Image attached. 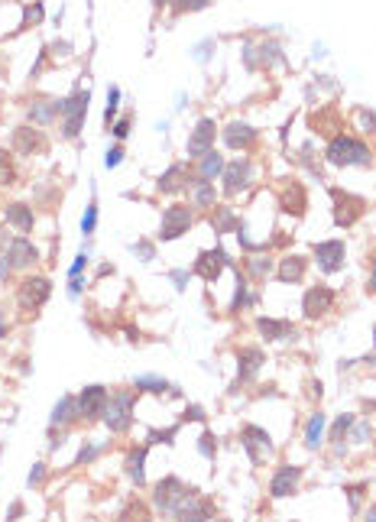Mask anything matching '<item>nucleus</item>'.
Masks as SVG:
<instances>
[{"label":"nucleus","mask_w":376,"mask_h":522,"mask_svg":"<svg viewBox=\"0 0 376 522\" xmlns=\"http://www.w3.org/2000/svg\"><path fill=\"white\" fill-rule=\"evenodd\" d=\"M324 156H328L331 166H370L373 162L367 143H360V140H353V137H334L328 143V153Z\"/></svg>","instance_id":"f257e3e1"},{"label":"nucleus","mask_w":376,"mask_h":522,"mask_svg":"<svg viewBox=\"0 0 376 522\" xmlns=\"http://www.w3.org/2000/svg\"><path fill=\"white\" fill-rule=\"evenodd\" d=\"M88 101H91V94L88 91H75L69 101H62V130H65V137L75 140L78 133H81V123H85V114H88Z\"/></svg>","instance_id":"f03ea898"},{"label":"nucleus","mask_w":376,"mask_h":522,"mask_svg":"<svg viewBox=\"0 0 376 522\" xmlns=\"http://www.w3.org/2000/svg\"><path fill=\"white\" fill-rule=\"evenodd\" d=\"M104 422H108L110 431H127L133 422V396L130 392H114L108 399V409H104Z\"/></svg>","instance_id":"7ed1b4c3"},{"label":"nucleus","mask_w":376,"mask_h":522,"mask_svg":"<svg viewBox=\"0 0 376 522\" xmlns=\"http://www.w3.org/2000/svg\"><path fill=\"white\" fill-rule=\"evenodd\" d=\"M52 295V283L46 276H30L20 283V292H16V302L23 312H36L39 305H46V299Z\"/></svg>","instance_id":"20e7f679"},{"label":"nucleus","mask_w":376,"mask_h":522,"mask_svg":"<svg viewBox=\"0 0 376 522\" xmlns=\"http://www.w3.org/2000/svg\"><path fill=\"white\" fill-rule=\"evenodd\" d=\"M188 227H192V211H188V205H172V208H166V211H162V227H159V237L162 240L182 237Z\"/></svg>","instance_id":"39448f33"},{"label":"nucleus","mask_w":376,"mask_h":522,"mask_svg":"<svg viewBox=\"0 0 376 522\" xmlns=\"http://www.w3.org/2000/svg\"><path fill=\"white\" fill-rule=\"evenodd\" d=\"M188 493H195V490H188V487H185L178 477H166V480H159L153 499H156V506H159L162 513H176L178 503H182Z\"/></svg>","instance_id":"423d86ee"},{"label":"nucleus","mask_w":376,"mask_h":522,"mask_svg":"<svg viewBox=\"0 0 376 522\" xmlns=\"http://www.w3.org/2000/svg\"><path fill=\"white\" fill-rule=\"evenodd\" d=\"M331 198H334V221L341 224V227H351L357 217L363 215V208H367V201L357 198V195H347V192H331Z\"/></svg>","instance_id":"0eeeda50"},{"label":"nucleus","mask_w":376,"mask_h":522,"mask_svg":"<svg viewBox=\"0 0 376 522\" xmlns=\"http://www.w3.org/2000/svg\"><path fill=\"white\" fill-rule=\"evenodd\" d=\"M108 399H110V396H108L104 386H85L81 396H78V412H81V419H88V422L101 419L104 409H108Z\"/></svg>","instance_id":"6e6552de"},{"label":"nucleus","mask_w":376,"mask_h":522,"mask_svg":"<svg viewBox=\"0 0 376 522\" xmlns=\"http://www.w3.org/2000/svg\"><path fill=\"white\" fill-rule=\"evenodd\" d=\"M221 176H224V192L237 195L250 185V178H253V166H250V159H234V162L224 166Z\"/></svg>","instance_id":"1a4fd4ad"},{"label":"nucleus","mask_w":376,"mask_h":522,"mask_svg":"<svg viewBox=\"0 0 376 522\" xmlns=\"http://www.w3.org/2000/svg\"><path fill=\"white\" fill-rule=\"evenodd\" d=\"M240 441H244L246 454H250V461L260 464L263 458H269L273 454V438H269V431L256 429V425H246L244 435H240Z\"/></svg>","instance_id":"9d476101"},{"label":"nucleus","mask_w":376,"mask_h":522,"mask_svg":"<svg viewBox=\"0 0 376 522\" xmlns=\"http://www.w3.org/2000/svg\"><path fill=\"white\" fill-rule=\"evenodd\" d=\"M215 120H198V127H195L192 130V137H188V156H192V159H201V156L205 153H211V149H215Z\"/></svg>","instance_id":"9b49d317"},{"label":"nucleus","mask_w":376,"mask_h":522,"mask_svg":"<svg viewBox=\"0 0 376 522\" xmlns=\"http://www.w3.org/2000/svg\"><path fill=\"white\" fill-rule=\"evenodd\" d=\"M299 480H302V467H295V464H283V467L276 470V477H273V484H269V497L273 499L289 497V493H295Z\"/></svg>","instance_id":"f8f14e48"},{"label":"nucleus","mask_w":376,"mask_h":522,"mask_svg":"<svg viewBox=\"0 0 376 522\" xmlns=\"http://www.w3.org/2000/svg\"><path fill=\"white\" fill-rule=\"evenodd\" d=\"M224 266H231V260H227L224 250H205V254L198 256V263H195V273H198L205 283H215L224 273Z\"/></svg>","instance_id":"ddd939ff"},{"label":"nucleus","mask_w":376,"mask_h":522,"mask_svg":"<svg viewBox=\"0 0 376 522\" xmlns=\"http://www.w3.org/2000/svg\"><path fill=\"white\" fill-rule=\"evenodd\" d=\"M331 305H334V292H331L328 285H315V289H308L305 292V302H302V308H305V318L328 315Z\"/></svg>","instance_id":"4468645a"},{"label":"nucleus","mask_w":376,"mask_h":522,"mask_svg":"<svg viewBox=\"0 0 376 522\" xmlns=\"http://www.w3.org/2000/svg\"><path fill=\"white\" fill-rule=\"evenodd\" d=\"M4 260L10 263V269H26V266H33V263L39 260V254L26 237H16V240L7 244V256H4Z\"/></svg>","instance_id":"2eb2a0df"},{"label":"nucleus","mask_w":376,"mask_h":522,"mask_svg":"<svg viewBox=\"0 0 376 522\" xmlns=\"http://www.w3.org/2000/svg\"><path fill=\"white\" fill-rule=\"evenodd\" d=\"M263 363H266V357H263L260 347H244V351L237 353V386L246 383V380H253Z\"/></svg>","instance_id":"dca6fc26"},{"label":"nucleus","mask_w":376,"mask_h":522,"mask_svg":"<svg viewBox=\"0 0 376 522\" xmlns=\"http://www.w3.org/2000/svg\"><path fill=\"white\" fill-rule=\"evenodd\" d=\"M315 260L321 263V269L338 273L341 263H344V244H341V240H324V244H315Z\"/></svg>","instance_id":"f3484780"},{"label":"nucleus","mask_w":376,"mask_h":522,"mask_svg":"<svg viewBox=\"0 0 376 522\" xmlns=\"http://www.w3.org/2000/svg\"><path fill=\"white\" fill-rule=\"evenodd\" d=\"M172 516H178V519H211V516H215V506L205 503V499H198L195 493H188Z\"/></svg>","instance_id":"a211bd4d"},{"label":"nucleus","mask_w":376,"mask_h":522,"mask_svg":"<svg viewBox=\"0 0 376 522\" xmlns=\"http://www.w3.org/2000/svg\"><path fill=\"white\" fill-rule=\"evenodd\" d=\"M256 140V130L250 127V123H240V120H234L227 130H224V143L231 146V149H246V146L253 143Z\"/></svg>","instance_id":"6ab92c4d"},{"label":"nucleus","mask_w":376,"mask_h":522,"mask_svg":"<svg viewBox=\"0 0 376 522\" xmlns=\"http://www.w3.org/2000/svg\"><path fill=\"white\" fill-rule=\"evenodd\" d=\"M13 146L20 149V153H39V149H46V140H42V133H39V130L20 127V130L13 133Z\"/></svg>","instance_id":"aec40b11"},{"label":"nucleus","mask_w":376,"mask_h":522,"mask_svg":"<svg viewBox=\"0 0 376 522\" xmlns=\"http://www.w3.org/2000/svg\"><path fill=\"white\" fill-rule=\"evenodd\" d=\"M256 328H260V334L266 341H283V338H289V334H295V328H292L289 322H276V318H260Z\"/></svg>","instance_id":"412c9836"},{"label":"nucleus","mask_w":376,"mask_h":522,"mask_svg":"<svg viewBox=\"0 0 376 522\" xmlns=\"http://www.w3.org/2000/svg\"><path fill=\"white\" fill-rule=\"evenodd\" d=\"M305 266H308V260L305 256H285L283 263H279V279L283 283H299L302 276H305Z\"/></svg>","instance_id":"4be33fe9"},{"label":"nucleus","mask_w":376,"mask_h":522,"mask_svg":"<svg viewBox=\"0 0 376 522\" xmlns=\"http://www.w3.org/2000/svg\"><path fill=\"white\" fill-rule=\"evenodd\" d=\"M75 419H81V412H78V399H72V396H62L59 406L52 409V425H72Z\"/></svg>","instance_id":"5701e85b"},{"label":"nucleus","mask_w":376,"mask_h":522,"mask_svg":"<svg viewBox=\"0 0 376 522\" xmlns=\"http://www.w3.org/2000/svg\"><path fill=\"white\" fill-rule=\"evenodd\" d=\"M185 182H188V172H185V166L182 162H176L166 176L159 178V192H166V195H172V192H182L185 188Z\"/></svg>","instance_id":"b1692460"},{"label":"nucleus","mask_w":376,"mask_h":522,"mask_svg":"<svg viewBox=\"0 0 376 522\" xmlns=\"http://www.w3.org/2000/svg\"><path fill=\"white\" fill-rule=\"evenodd\" d=\"M143 464H146V448H137V451H130L127 454V477H130L133 484L137 487H143L146 484V470H143Z\"/></svg>","instance_id":"393cba45"},{"label":"nucleus","mask_w":376,"mask_h":522,"mask_svg":"<svg viewBox=\"0 0 376 522\" xmlns=\"http://www.w3.org/2000/svg\"><path fill=\"white\" fill-rule=\"evenodd\" d=\"M224 166H227V162H224V156L211 149V153H205V156H201L198 178H201V182H211V178H215V176H221V172H224Z\"/></svg>","instance_id":"a878e982"},{"label":"nucleus","mask_w":376,"mask_h":522,"mask_svg":"<svg viewBox=\"0 0 376 522\" xmlns=\"http://www.w3.org/2000/svg\"><path fill=\"white\" fill-rule=\"evenodd\" d=\"M7 224H13L16 231H33V208H26V205H7Z\"/></svg>","instance_id":"bb28decb"},{"label":"nucleus","mask_w":376,"mask_h":522,"mask_svg":"<svg viewBox=\"0 0 376 522\" xmlns=\"http://www.w3.org/2000/svg\"><path fill=\"white\" fill-rule=\"evenodd\" d=\"M59 114H62L59 101H36V104L30 108V120L33 123H52Z\"/></svg>","instance_id":"cd10ccee"},{"label":"nucleus","mask_w":376,"mask_h":522,"mask_svg":"<svg viewBox=\"0 0 376 522\" xmlns=\"http://www.w3.org/2000/svg\"><path fill=\"white\" fill-rule=\"evenodd\" d=\"M283 211H289L295 217L305 211V192H302V185H292V188L283 192Z\"/></svg>","instance_id":"c85d7f7f"},{"label":"nucleus","mask_w":376,"mask_h":522,"mask_svg":"<svg viewBox=\"0 0 376 522\" xmlns=\"http://www.w3.org/2000/svg\"><path fill=\"white\" fill-rule=\"evenodd\" d=\"M321 431H324V415L315 412L312 419H308V425H305V448L315 451V448L321 445Z\"/></svg>","instance_id":"c756f323"},{"label":"nucleus","mask_w":376,"mask_h":522,"mask_svg":"<svg viewBox=\"0 0 376 522\" xmlns=\"http://www.w3.org/2000/svg\"><path fill=\"white\" fill-rule=\"evenodd\" d=\"M215 201H217L215 182H198V185H195V205H198V208H211Z\"/></svg>","instance_id":"7c9ffc66"},{"label":"nucleus","mask_w":376,"mask_h":522,"mask_svg":"<svg viewBox=\"0 0 376 522\" xmlns=\"http://www.w3.org/2000/svg\"><path fill=\"white\" fill-rule=\"evenodd\" d=\"M133 386L143 390V392H166V390L176 392L169 383H166V380H159V377H137V383H133Z\"/></svg>","instance_id":"2f4dec72"},{"label":"nucleus","mask_w":376,"mask_h":522,"mask_svg":"<svg viewBox=\"0 0 376 522\" xmlns=\"http://www.w3.org/2000/svg\"><path fill=\"white\" fill-rule=\"evenodd\" d=\"M351 425H353L351 415H341L338 422H334V429H331V441H334V451H338V454H341V441H344V435H347Z\"/></svg>","instance_id":"473e14b6"},{"label":"nucleus","mask_w":376,"mask_h":522,"mask_svg":"<svg viewBox=\"0 0 376 522\" xmlns=\"http://www.w3.org/2000/svg\"><path fill=\"white\" fill-rule=\"evenodd\" d=\"M246 302H250V295H246V279L240 276V269H237V295H234V312H240Z\"/></svg>","instance_id":"72a5a7b5"},{"label":"nucleus","mask_w":376,"mask_h":522,"mask_svg":"<svg viewBox=\"0 0 376 522\" xmlns=\"http://www.w3.org/2000/svg\"><path fill=\"white\" fill-rule=\"evenodd\" d=\"M94 224H98V205H88V211H85V217H81V231L85 234H91L94 231Z\"/></svg>","instance_id":"f704fd0d"},{"label":"nucleus","mask_w":376,"mask_h":522,"mask_svg":"<svg viewBox=\"0 0 376 522\" xmlns=\"http://www.w3.org/2000/svg\"><path fill=\"white\" fill-rule=\"evenodd\" d=\"M211 224H215V231H227V227L234 224V215L227 211V208H221V211H217V221L211 217Z\"/></svg>","instance_id":"c9c22d12"},{"label":"nucleus","mask_w":376,"mask_h":522,"mask_svg":"<svg viewBox=\"0 0 376 522\" xmlns=\"http://www.w3.org/2000/svg\"><path fill=\"white\" fill-rule=\"evenodd\" d=\"M256 52H263V55H260L263 65H273V62L279 59V46H273V42H269V46H260Z\"/></svg>","instance_id":"e433bc0d"},{"label":"nucleus","mask_w":376,"mask_h":522,"mask_svg":"<svg viewBox=\"0 0 376 522\" xmlns=\"http://www.w3.org/2000/svg\"><path fill=\"white\" fill-rule=\"evenodd\" d=\"M201 454H205V458H215V451H217V445H215V435H211V431H205V435H201Z\"/></svg>","instance_id":"4c0bfd02"},{"label":"nucleus","mask_w":376,"mask_h":522,"mask_svg":"<svg viewBox=\"0 0 376 522\" xmlns=\"http://www.w3.org/2000/svg\"><path fill=\"white\" fill-rule=\"evenodd\" d=\"M39 20H42V7H39V4L26 7V13H23V26H36Z\"/></svg>","instance_id":"58836bf2"},{"label":"nucleus","mask_w":376,"mask_h":522,"mask_svg":"<svg viewBox=\"0 0 376 522\" xmlns=\"http://www.w3.org/2000/svg\"><path fill=\"white\" fill-rule=\"evenodd\" d=\"M363 490H367V487H363V484H357V487H347V497H351V509H353V513H357V509H360Z\"/></svg>","instance_id":"ea45409f"},{"label":"nucleus","mask_w":376,"mask_h":522,"mask_svg":"<svg viewBox=\"0 0 376 522\" xmlns=\"http://www.w3.org/2000/svg\"><path fill=\"white\" fill-rule=\"evenodd\" d=\"M0 185H13V166L7 162V156H0Z\"/></svg>","instance_id":"a19ab883"},{"label":"nucleus","mask_w":376,"mask_h":522,"mask_svg":"<svg viewBox=\"0 0 376 522\" xmlns=\"http://www.w3.org/2000/svg\"><path fill=\"white\" fill-rule=\"evenodd\" d=\"M117 101H120V91L110 88V91H108V110H104V120H108V123H110V117L117 114Z\"/></svg>","instance_id":"79ce46f5"},{"label":"nucleus","mask_w":376,"mask_h":522,"mask_svg":"<svg viewBox=\"0 0 376 522\" xmlns=\"http://www.w3.org/2000/svg\"><path fill=\"white\" fill-rule=\"evenodd\" d=\"M246 266H250V273H253V276H269L273 263H269V260H250Z\"/></svg>","instance_id":"37998d69"},{"label":"nucleus","mask_w":376,"mask_h":522,"mask_svg":"<svg viewBox=\"0 0 376 522\" xmlns=\"http://www.w3.org/2000/svg\"><path fill=\"white\" fill-rule=\"evenodd\" d=\"M201 7H207V0H178L176 13H185V10H201Z\"/></svg>","instance_id":"c03bdc74"},{"label":"nucleus","mask_w":376,"mask_h":522,"mask_svg":"<svg viewBox=\"0 0 376 522\" xmlns=\"http://www.w3.org/2000/svg\"><path fill=\"white\" fill-rule=\"evenodd\" d=\"M176 425H172V429H166V431H149V438H153V441H162V445H172V438H176Z\"/></svg>","instance_id":"a18cd8bd"},{"label":"nucleus","mask_w":376,"mask_h":522,"mask_svg":"<svg viewBox=\"0 0 376 522\" xmlns=\"http://www.w3.org/2000/svg\"><path fill=\"white\" fill-rule=\"evenodd\" d=\"M94 454H98V448H94V445H85V448H81V454H78V464L94 461Z\"/></svg>","instance_id":"49530a36"},{"label":"nucleus","mask_w":376,"mask_h":522,"mask_svg":"<svg viewBox=\"0 0 376 522\" xmlns=\"http://www.w3.org/2000/svg\"><path fill=\"white\" fill-rule=\"evenodd\" d=\"M120 156H123V149H120V146H114V149L108 153V159H104V166H108V169H114L117 162H120Z\"/></svg>","instance_id":"de8ad7c7"},{"label":"nucleus","mask_w":376,"mask_h":522,"mask_svg":"<svg viewBox=\"0 0 376 522\" xmlns=\"http://www.w3.org/2000/svg\"><path fill=\"white\" fill-rule=\"evenodd\" d=\"M133 254H139L143 260H153V244H133Z\"/></svg>","instance_id":"09e8293b"},{"label":"nucleus","mask_w":376,"mask_h":522,"mask_svg":"<svg viewBox=\"0 0 376 522\" xmlns=\"http://www.w3.org/2000/svg\"><path fill=\"white\" fill-rule=\"evenodd\" d=\"M127 133H130V120L123 117V120L114 127V137H117V140H123V137H127Z\"/></svg>","instance_id":"8fccbe9b"},{"label":"nucleus","mask_w":376,"mask_h":522,"mask_svg":"<svg viewBox=\"0 0 376 522\" xmlns=\"http://www.w3.org/2000/svg\"><path fill=\"white\" fill-rule=\"evenodd\" d=\"M85 263H88V256H85V254H78V256H75V263H72V269H69V273H72V276H78V273L85 269Z\"/></svg>","instance_id":"3c124183"},{"label":"nucleus","mask_w":376,"mask_h":522,"mask_svg":"<svg viewBox=\"0 0 376 522\" xmlns=\"http://www.w3.org/2000/svg\"><path fill=\"white\" fill-rule=\"evenodd\" d=\"M185 419H192V422H201V419H205V412H201L198 406H192L188 412H185Z\"/></svg>","instance_id":"603ef678"},{"label":"nucleus","mask_w":376,"mask_h":522,"mask_svg":"<svg viewBox=\"0 0 376 522\" xmlns=\"http://www.w3.org/2000/svg\"><path fill=\"white\" fill-rule=\"evenodd\" d=\"M207 49H211V39H207V42H201V46L195 49V55H198V59L205 62V59H207Z\"/></svg>","instance_id":"864d4df0"},{"label":"nucleus","mask_w":376,"mask_h":522,"mask_svg":"<svg viewBox=\"0 0 376 522\" xmlns=\"http://www.w3.org/2000/svg\"><path fill=\"white\" fill-rule=\"evenodd\" d=\"M185 279H188V276H185L182 269H176V273H172V283H176L178 289H185Z\"/></svg>","instance_id":"5fc2aeb1"},{"label":"nucleus","mask_w":376,"mask_h":522,"mask_svg":"<svg viewBox=\"0 0 376 522\" xmlns=\"http://www.w3.org/2000/svg\"><path fill=\"white\" fill-rule=\"evenodd\" d=\"M39 480H42V464H36V470L30 474V487H33V484H39Z\"/></svg>","instance_id":"6e6d98bb"},{"label":"nucleus","mask_w":376,"mask_h":522,"mask_svg":"<svg viewBox=\"0 0 376 522\" xmlns=\"http://www.w3.org/2000/svg\"><path fill=\"white\" fill-rule=\"evenodd\" d=\"M4 246H7V231L0 227V250H4Z\"/></svg>","instance_id":"4d7b16f0"},{"label":"nucleus","mask_w":376,"mask_h":522,"mask_svg":"<svg viewBox=\"0 0 376 522\" xmlns=\"http://www.w3.org/2000/svg\"><path fill=\"white\" fill-rule=\"evenodd\" d=\"M370 289L376 292V260H373V279H370Z\"/></svg>","instance_id":"13d9d810"},{"label":"nucleus","mask_w":376,"mask_h":522,"mask_svg":"<svg viewBox=\"0 0 376 522\" xmlns=\"http://www.w3.org/2000/svg\"><path fill=\"white\" fill-rule=\"evenodd\" d=\"M7 334V322H4V315H0V338Z\"/></svg>","instance_id":"bf43d9fd"},{"label":"nucleus","mask_w":376,"mask_h":522,"mask_svg":"<svg viewBox=\"0 0 376 522\" xmlns=\"http://www.w3.org/2000/svg\"><path fill=\"white\" fill-rule=\"evenodd\" d=\"M153 4H156V7H166V4H169V0H153Z\"/></svg>","instance_id":"052dcab7"},{"label":"nucleus","mask_w":376,"mask_h":522,"mask_svg":"<svg viewBox=\"0 0 376 522\" xmlns=\"http://www.w3.org/2000/svg\"><path fill=\"white\" fill-rule=\"evenodd\" d=\"M370 519H376V509H370Z\"/></svg>","instance_id":"680f3d73"},{"label":"nucleus","mask_w":376,"mask_h":522,"mask_svg":"<svg viewBox=\"0 0 376 522\" xmlns=\"http://www.w3.org/2000/svg\"><path fill=\"white\" fill-rule=\"evenodd\" d=\"M373 334H376V331H373ZM373 341H376V338H373Z\"/></svg>","instance_id":"e2e57ef3"}]
</instances>
